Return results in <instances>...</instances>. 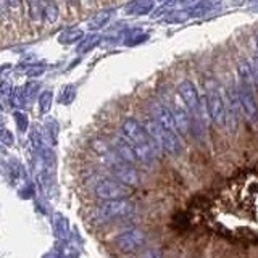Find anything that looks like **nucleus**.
<instances>
[{"label": "nucleus", "instance_id": "obj_8", "mask_svg": "<svg viewBox=\"0 0 258 258\" xmlns=\"http://www.w3.org/2000/svg\"><path fill=\"white\" fill-rule=\"evenodd\" d=\"M173 116H174V123H176V129L177 133L181 134H187L190 129V116L189 111L185 110V107H181V105H174Z\"/></svg>", "mask_w": 258, "mask_h": 258}, {"label": "nucleus", "instance_id": "obj_12", "mask_svg": "<svg viewBox=\"0 0 258 258\" xmlns=\"http://www.w3.org/2000/svg\"><path fill=\"white\" fill-rule=\"evenodd\" d=\"M255 45H256V50H258V34H256V37H255Z\"/></svg>", "mask_w": 258, "mask_h": 258}, {"label": "nucleus", "instance_id": "obj_2", "mask_svg": "<svg viewBox=\"0 0 258 258\" xmlns=\"http://www.w3.org/2000/svg\"><path fill=\"white\" fill-rule=\"evenodd\" d=\"M204 107L207 116H210L215 124L224 126V97L213 83H207L205 86Z\"/></svg>", "mask_w": 258, "mask_h": 258}, {"label": "nucleus", "instance_id": "obj_3", "mask_svg": "<svg viewBox=\"0 0 258 258\" xmlns=\"http://www.w3.org/2000/svg\"><path fill=\"white\" fill-rule=\"evenodd\" d=\"M177 94H179L185 110L189 111V115H192L197 119H202V108L205 110V107L199 97V91L196 84L189 79H184L182 83H179V86H177Z\"/></svg>", "mask_w": 258, "mask_h": 258}, {"label": "nucleus", "instance_id": "obj_1", "mask_svg": "<svg viewBox=\"0 0 258 258\" xmlns=\"http://www.w3.org/2000/svg\"><path fill=\"white\" fill-rule=\"evenodd\" d=\"M145 131L150 136V139L161 149V152L165 150L169 155H177L181 152L182 144L176 133L168 131L163 126L157 124L155 121H147L145 123Z\"/></svg>", "mask_w": 258, "mask_h": 258}, {"label": "nucleus", "instance_id": "obj_9", "mask_svg": "<svg viewBox=\"0 0 258 258\" xmlns=\"http://www.w3.org/2000/svg\"><path fill=\"white\" fill-rule=\"evenodd\" d=\"M115 174L118 179L123 182V184H131V185H136L139 182V174L136 173V169L131 168V166H126V165H121V166H116L115 169Z\"/></svg>", "mask_w": 258, "mask_h": 258}, {"label": "nucleus", "instance_id": "obj_11", "mask_svg": "<svg viewBox=\"0 0 258 258\" xmlns=\"http://www.w3.org/2000/svg\"><path fill=\"white\" fill-rule=\"evenodd\" d=\"M250 63H252V67L255 70V75H256V79H258V55H253L252 58H250Z\"/></svg>", "mask_w": 258, "mask_h": 258}, {"label": "nucleus", "instance_id": "obj_4", "mask_svg": "<svg viewBox=\"0 0 258 258\" xmlns=\"http://www.w3.org/2000/svg\"><path fill=\"white\" fill-rule=\"evenodd\" d=\"M237 94H239V102H240V110L245 115V118L252 124H258V103L250 89L245 86L239 84L237 86Z\"/></svg>", "mask_w": 258, "mask_h": 258}, {"label": "nucleus", "instance_id": "obj_7", "mask_svg": "<svg viewBox=\"0 0 258 258\" xmlns=\"http://www.w3.org/2000/svg\"><path fill=\"white\" fill-rule=\"evenodd\" d=\"M145 240L144 232L139 229H133V231H126L118 237V245L123 250H134L137 247H141Z\"/></svg>", "mask_w": 258, "mask_h": 258}, {"label": "nucleus", "instance_id": "obj_10", "mask_svg": "<svg viewBox=\"0 0 258 258\" xmlns=\"http://www.w3.org/2000/svg\"><path fill=\"white\" fill-rule=\"evenodd\" d=\"M141 258H161V253L158 250H149V252H145Z\"/></svg>", "mask_w": 258, "mask_h": 258}, {"label": "nucleus", "instance_id": "obj_5", "mask_svg": "<svg viewBox=\"0 0 258 258\" xmlns=\"http://www.w3.org/2000/svg\"><path fill=\"white\" fill-rule=\"evenodd\" d=\"M150 111L153 115V121H155L157 124L163 126L165 129H168V131H173L177 134L171 108L166 107V105H163V103H160V102H153L152 107H150Z\"/></svg>", "mask_w": 258, "mask_h": 258}, {"label": "nucleus", "instance_id": "obj_6", "mask_svg": "<svg viewBox=\"0 0 258 258\" xmlns=\"http://www.w3.org/2000/svg\"><path fill=\"white\" fill-rule=\"evenodd\" d=\"M237 75H239V79H240L242 86H245L247 89L258 86V79H256L255 70L252 67V63H250V60L242 58L237 63Z\"/></svg>", "mask_w": 258, "mask_h": 258}]
</instances>
